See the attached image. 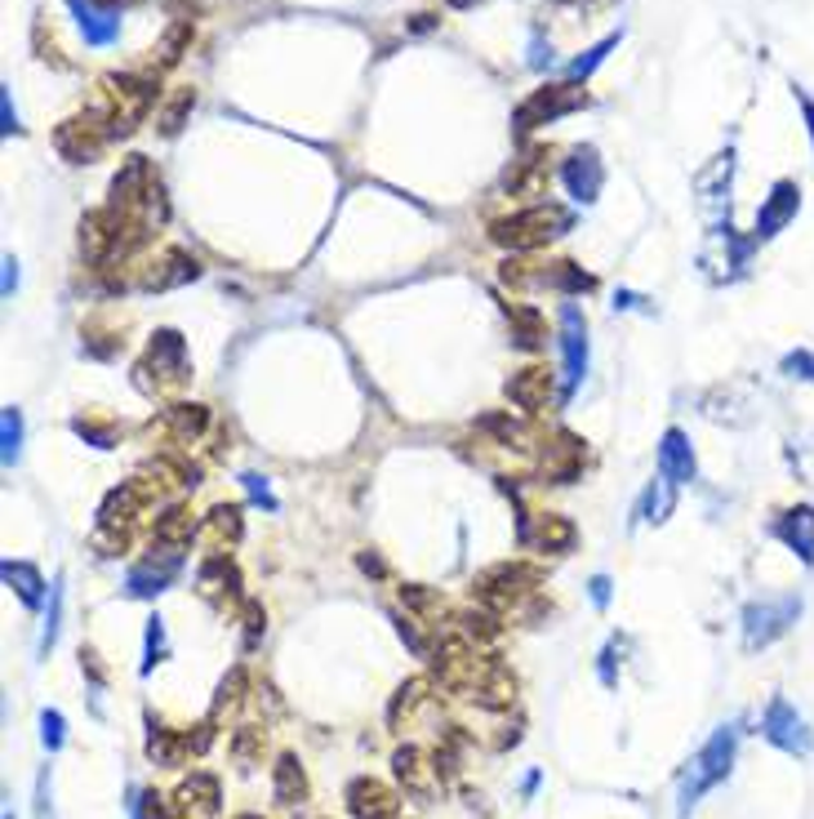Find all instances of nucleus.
<instances>
[{"mask_svg":"<svg viewBox=\"0 0 814 819\" xmlns=\"http://www.w3.org/2000/svg\"><path fill=\"white\" fill-rule=\"evenodd\" d=\"M196 107V94L191 90H178L174 99H170V107L161 112V134H178L183 129V116Z\"/></svg>","mask_w":814,"mask_h":819,"instance_id":"42","label":"nucleus"},{"mask_svg":"<svg viewBox=\"0 0 814 819\" xmlns=\"http://www.w3.org/2000/svg\"><path fill=\"white\" fill-rule=\"evenodd\" d=\"M263 628H267V614H263V605H258V601H245V642L254 646V642L263 637Z\"/></svg>","mask_w":814,"mask_h":819,"instance_id":"49","label":"nucleus"},{"mask_svg":"<svg viewBox=\"0 0 814 819\" xmlns=\"http://www.w3.org/2000/svg\"><path fill=\"white\" fill-rule=\"evenodd\" d=\"M615 45H619V36H605L601 45H592V49H588L583 58H574V62H570V77H574V81H579V77H592V72H596V67L605 62V54H609V49H615Z\"/></svg>","mask_w":814,"mask_h":819,"instance_id":"44","label":"nucleus"},{"mask_svg":"<svg viewBox=\"0 0 814 819\" xmlns=\"http://www.w3.org/2000/svg\"><path fill=\"white\" fill-rule=\"evenodd\" d=\"M796 210H801V187L792 183V178H779L775 187H770V196H766V205L757 210V241H770V237H779L792 219H796Z\"/></svg>","mask_w":814,"mask_h":819,"instance_id":"14","label":"nucleus"},{"mask_svg":"<svg viewBox=\"0 0 814 819\" xmlns=\"http://www.w3.org/2000/svg\"><path fill=\"white\" fill-rule=\"evenodd\" d=\"M148 753H152V762L156 766H178L187 753H191V743H187V735H178V730H165V726H152V739H148Z\"/></svg>","mask_w":814,"mask_h":819,"instance_id":"33","label":"nucleus"},{"mask_svg":"<svg viewBox=\"0 0 814 819\" xmlns=\"http://www.w3.org/2000/svg\"><path fill=\"white\" fill-rule=\"evenodd\" d=\"M196 584H200V592H206L214 605H228V601H236V597H241V570H236V566H232L223 553H214V557L200 562Z\"/></svg>","mask_w":814,"mask_h":819,"instance_id":"23","label":"nucleus"},{"mask_svg":"<svg viewBox=\"0 0 814 819\" xmlns=\"http://www.w3.org/2000/svg\"><path fill=\"white\" fill-rule=\"evenodd\" d=\"M588 592H592L596 605H609V579H605V575H596V579L588 584Z\"/></svg>","mask_w":814,"mask_h":819,"instance_id":"53","label":"nucleus"},{"mask_svg":"<svg viewBox=\"0 0 814 819\" xmlns=\"http://www.w3.org/2000/svg\"><path fill=\"white\" fill-rule=\"evenodd\" d=\"M72 14H77V23H81V32H85L90 45H112L116 32H120V19H112L107 10H98L94 0H72Z\"/></svg>","mask_w":814,"mask_h":819,"instance_id":"28","label":"nucleus"},{"mask_svg":"<svg viewBox=\"0 0 814 819\" xmlns=\"http://www.w3.org/2000/svg\"><path fill=\"white\" fill-rule=\"evenodd\" d=\"M796 103H801V112H805V129H810V143H814V103H810L805 94H796Z\"/></svg>","mask_w":814,"mask_h":819,"instance_id":"54","label":"nucleus"},{"mask_svg":"<svg viewBox=\"0 0 814 819\" xmlns=\"http://www.w3.org/2000/svg\"><path fill=\"white\" fill-rule=\"evenodd\" d=\"M23 450V415L14 405L0 410V454H5V463H14Z\"/></svg>","mask_w":814,"mask_h":819,"instance_id":"38","label":"nucleus"},{"mask_svg":"<svg viewBox=\"0 0 814 819\" xmlns=\"http://www.w3.org/2000/svg\"><path fill=\"white\" fill-rule=\"evenodd\" d=\"M775 534L788 543V549H792L805 566H814V508H810V504H796V508L779 512Z\"/></svg>","mask_w":814,"mask_h":819,"instance_id":"22","label":"nucleus"},{"mask_svg":"<svg viewBox=\"0 0 814 819\" xmlns=\"http://www.w3.org/2000/svg\"><path fill=\"white\" fill-rule=\"evenodd\" d=\"M348 810H352V819H396L400 815V797L383 780L361 775L348 788Z\"/></svg>","mask_w":814,"mask_h":819,"instance_id":"15","label":"nucleus"},{"mask_svg":"<svg viewBox=\"0 0 814 819\" xmlns=\"http://www.w3.org/2000/svg\"><path fill=\"white\" fill-rule=\"evenodd\" d=\"M133 819H183V810L174 801H165L156 788H143L139 801H133Z\"/></svg>","mask_w":814,"mask_h":819,"instance_id":"39","label":"nucleus"},{"mask_svg":"<svg viewBox=\"0 0 814 819\" xmlns=\"http://www.w3.org/2000/svg\"><path fill=\"white\" fill-rule=\"evenodd\" d=\"M615 655H619V642H609L605 655H601V681H605V687H615Z\"/></svg>","mask_w":814,"mask_h":819,"instance_id":"51","label":"nucleus"},{"mask_svg":"<svg viewBox=\"0 0 814 819\" xmlns=\"http://www.w3.org/2000/svg\"><path fill=\"white\" fill-rule=\"evenodd\" d=\"M161 428L170 432L174 446H191L200 432L210 428V410L196 405V401H178V405H170L165 415H161Z\"/></svg>","mask_w":814,"mask_h":819,"instance_id":"24","label":"nucleus"},{"mask_svg":"<svg viewBox=\"0 0 814 819\" xmlns=\"http://www.w3.org/2000/svg\"><path fill=\"white\" fill-rule=\"evenodd\" d=\"M503 308H508V321H512L516 348H525V353L543 348V338H548V325H543V316H538L534 308H525V303H503Z\"/></svg>","mask_w":814,"mask_h":819,"instance_id":"31","label":"nucleus"},{"mask_svg":"<svg viewBox=\"0 0 814 819\" xmlns=\"http://www.w3.org/2000/svg\"><path fill=\"white\" fill-rule=\"evenodd\" d=\"M672 508H676V482H667V476L659 472L654 482H650V486L641 491L637 517H641V521H654V526H659V521H667V517H672Z\"/></svg>","mask_w":814,"mask_h":819,"instance_id":"29","label":"nucleus"},{"mask_svg":"<svg viewBox=\"0 0 814 819\" xmlns=\"http://www.w3.org/2000/svg\"><path fill=\"white\" fill-rule=\"evenodd\" d=\"M419 704H428V681L423 677H415V681H405V687L396 691V700H392V726H400V722H410L415 717V708Z\"/></svg>","mask_w":814,"mask_h":819,"instance_id":"35","label":"nucleus"},{"mask_svg":"<svg viewBox=\"0 0 814 819\" xmlns=\"http://www.w3.org/2000/svg\"><path fill=\"white\" fill-rule=\"evenodd\" d=\"M236 819H263V815H236Z\"/></svg>","mask_w":814,"mask_h":819,"instance_id":"56","label":"nucleus"},{"mask_svg":"<svg viewBox=\"0 0 814 819\" xmlns=\"http://www.w3.org/2000/svg\"><path fill=\"white\" fill-rule=\"evenodd\" d=\"M734 753H739V726H734V722H730V726H717L712 739L699 748V753L690 758V766L682 771V784H676V815L686 819V815L703 801V793H712L721 780H730Z\"/></svg>","mask_w":814,"mask_h":819,"instance_id":"2","label":"nucleus"},{"mask_svg":"<svg viewBox=\"0 0 814 819\" xmlns=\"http://www.w3.org/2000/svg\"><path fill=\"white\" fill-rule=\"evenodd\" d=\"M241 700H245V668H232V672L223 677V687H219V700H214V722H219L223 713H232Z\"/></svg>","mask_w":814,"mask_h":819,"instance_id":"41","label":"nucleus"},{"mask_svg":"<svg viewBox=\"0 0 814 819\" xmlns=\"http://www.w3.org/2000/svg\"><path fill=\"white\" fill-rule=\"evenodd\" d=\"M783 374H788V379H810V383H814V353H805V348H801V353H788V357H783Z\"/></svg>","mask_w":814,"mask_h":819,"instance_id":"47","label":"nucleus"},{"mask_svg":"<svg viewBox=\"0 0 814 819\" xmlns=\"http://www.w3.org/2000/svg\"><path fill=\"white\" fill-rule=\"evenodd\" d=\"M730 174H734V152L725 148V152H717V157L708 161V170L695 174V192H699V200H703V205H721V200H730Z\"/></svg>","mask_w":814,"mask_h":819,"instance_id":"27","label":"nucleus"},{"mask_svg":"<svg viewBox=\"0 0 814 819\" xmlns=\"http://www.w3.org/2000/svg\"><path fill=\"white\" fill-rule=\"evenodd\" d=\"M112 139V134L94 120V116H72V120H62L58 125V134H54V143H58V152L72 161V165H85V161H94L98 152H103V143Z\"/></svg>","mask_w":814,"mask_h":819,"instance_id":"11","label":"nucleus"},{"mask_svg":"<svg viewBox=\"0 0 814 819\" xmlns=\"http://www.w3.org/2000/svg\"><path fill=\"white\" fill-rule=\"evenodd\" d=\"M241 530H245V521H241L236 504H219V508L206 512V521H200V539H206L214 553H228L232 543L241 539Z\"/></svg>","mask_w":814,"mask_h":819,"instance_id":"26","label":"nucleus"},{"mask_svg":"<svg viewBox=\"0 0 814 819\" xmlns=\"http://www.w3.org/2000/svg\"><path fill=\"white\" fill-rule=\"evenodd\" d=\"M796 614H801V597H766V601L743 605V646L761 650L779 642L796 624Z\"/></svg>","mask_w":814,"mask_h":819,"instance_id":"6","label":"nucleus"},{"mask_svg":"<svg viewBox=\"0 0 814 819\" xmlns=\"http://www.w3.org/2000/svg\"><path fill=\"white\" fill-rule=\"evenodd\" d=\"M263 739H267V735H263L258 726H245V730H236V739H232V753H236V762H241L245 771H249V762H254V758L263 753Z\"/></svg>","mask_w":814,"mask_h":819,"instance_id":"43","label":"nucleus"},{"mask_svg":"<svg viewBox=\"0 0 814 819\" xmlns=\"http://www.w3.org/2000/svg\"><path fill=\"white\" fill-rule=\"evenodd\" d=\"M14 286H19V263L5 258V295H14Z\"/></svg>","mask_w":814,"mask_h":819,"instance_id":"55","label":"nucleus"},{"mask_svg":"<svg viewBox=\"0 0 814 819\" xmlns=\"http://www.w3.org/2000/svg\"><path fill=\"white\" fill-rule=\"evenodd\" d=\"M753 245H757V237H734V228L725 219V228L712 232V241H708L699 263H703V272L712 281H730V277H739V267H748Z\"/></svg>","mask_w":814,"mask_h":819,"instance_id":"9","label":"nucleus"},{"mask_svg":"<svg viewBox=\"0 0 814 819\" xmlns=\"http://www.w3.org/2000/svg\"><path fill=\"white\" fill-rule=\"evenodd\" d=\"M561 178H566V187H570L574 200L592 205V200L601 196V178H605V170H601V161H596V148L570 152V161L561 165Z\"/></svg>","mask_w":814,"mask_h":819,"instance_id":"21","label":"nucleus"},{"mask_svg":"<svg viewBox=\"0 0 814 819\" xmlns=\"http://www.w3.org/2000/svg\"><path fill=\"white\" fill-rule=\"evenodd\" d=\"M98 5H112V0H98Z\"/></svg>","mask_w":814,"mask_h":819,"instance_id":"58","label":"nucleus"},{"mask_svg":"<svg viewBox=\"0 0 814 819\" xmlns=\"http://www.w3.org/2000/svg\"><path fill=\"white\" fill-rule=\"evenodd\" d=\"M72 428H77V432H81V437H85L90 446H98V450H112V446H116V432H112L107 424H98V419H90V415H81V419H77Z\"/></svg>","mask_w":814,"mask_h":819,"instance_id":"46","label":"nucleus"},{"mask_svg":"<svg viewBox=\"0 0 814 819\" xmlns=\"http://www.w3.org/2000/svg\"><path fill=\"white\" fill-rule=\"evenodd\" d=\"M543 584V575L525 562H503V566H490L477 584H472V592H477V601L495 614H512L534 588Z\"/></svg>","mask_w":814,"mask_h":819,"instance_id":"5","label":"nucleus"},{"mask_svg":"<svg viewBox=\"0 0 814 819\" xmlns=\"http://www.w3.org/2000/svg\"><path fill=\"white\" fill-rule=\"evenodd\" d=\"M241 482L249 486V495H254L258 504H267V508H277V499H271V491H267V482H263V476H254V472H245V476H241Z\"/></svg>","mask_w":814,"mask_h":819,"instance_id":"50","label":"nucleus"},{"mask_svg":"<svg viewBox=\"0 0 814 819\" xmlns=\"http://www.w3.org/2000/svg\"><path fill=\"white\" fill-rule=\"evenodd\" d=\"M659 472L667 476V482H676V486H690V482H695L699 463H695L690 437H686L682 428H667V432H663V441H659Z\"/></svg>","mask_w":814,"mask_h":819,"instance_id":"19","label":"nucleus"},{"mask_svg":"<svg viewBox=\"0 0 814 819\" xmlns=\"http://www.w3.org/2000/svg\"><path fill=\"white\" fill-rule=\"evenodd\" d=\"M0 575H5V584L19 592L23 605H40L45 601V579H40V570L32 562H5Z\"/></svg>","mask_w":814,"mask_h":819,"instance_id":"32","label":"nucleus"},{"mask_svg":"<svg viewBox=\"0 0 814 819\" xmlns=\"http://www.w3.org/2000/svg\"><path fill=\"white\" fill-rule=\"evenodd\" d=\"M579 468H583V441H579V437L557 432L553 441H543V476H548L553 486L574 482Z\"/></svg>","mask_w":814,"mask_h":819,"instance_id":"18","label":"nucleus"},{"mask_svg":"<svg viewBox=\"0 0 814 819\" xmlns=\"http://www.w3.org/2000/svg\"><path fill=\"white\" fill-rule=\"evenodd\" d=\"M191 534H200V521H196L191 508H183V504H170V508L156 517V526H152V543H161V549H187Z\"/></svg>","mask_w":814,"mask_h":819,"instance_id":"25","label":"nucleus"},{"mask_svg":"<svg viewBox=\"0 0 814 819\" xmlns=\"http://www.w3.org/2000/svg\"><path fill=\"white\" fill-rule=\"evenodd\" d=\"M570 223L574 219H570V210H561V205H534V210L495 219L490 223V241L508 245V250H534V245H548L553 237L570 232Z\"/></svg>","mask_w":814,"mask_h":819,"instance_id":"4","label":"nucleus"},{"mask_svg":"<svg viewBox=\"0 0 814 819\" xmlns=\"http://www.w3.org/2000/svg\"><path fill=\"white\" fill-rule=\"evenodd\" d=\"M561 357H566V383L561 396H570L588 374V321L574 303L561 308Z\"/></svg>","mask_w":814,"mask_h":819,"instance_id":"12","label":"nucleus"},{"mask_svg":"<svg viewBox=\"0 0 814 819\" xmlns=\"http://www.w3.org/2000/svg\"><path fill=\"white\" fill-rule=\"evenodd\" d=\"M58 624H62V579L49 584V614H45V633H40V655L58 646Z\"/></svg>","mask_w":814,"mask_h":819,"instance_id":"40","label":"nucleus"},{"mask_svg":"<svg viewBox=\"0 0 814 819\" xmlns=\"http://www.w3.org/2000/svg\"><path fill=\"white\" fill-rule=\"evenodd\" d=\"M521 539L538 553H570L574 549V526L561 512H538L534 521L521 526Z\"/></svg>","mask_w":814,"mask_h":819,"instance_id":"20","label":"nucleus"},{"mask_svg":"<svg viewBox=\"0 0 814 819\" xmlns=\"http://www.w3.org/2000/svg\"><path fill=\"white\" fill-rule=\"evenodd\" d=\"M196 277H200V263L187 250H165L139 272V290H174V286H187Z\"/></svg>","mask_w":814,"mask_h":819,"instance_id":"13","label":"nucleus"},{"mask_svg":"<svg viewBox=\"0 0 814 819\" xmlns=\"http://www.w3.org/2000/svg\"><path fill=\"white\" fill-rule=\"evenodd\" d=\"M187 45H191V23H187V19H178V23L165 32V41L152 49V54H156L152 62H156V67H170V62H178V58H183V49H187Z\"/></svg>","mask_w":814,"mask_h":819,"instance_id":"37","label":"nucleus"},{"mask_svg":"<svg viewBox=\"0 0 814 819\" xmlns=\"http://www.w3.org/2000/svg\"><path fill=\"white\" fill-rule=\"evenodd\" d=\"M5 819H14V815H5Z\"/></svg>","mask_w":814,"mask_h":819,"instance_id":"59","label":"nucleus"},{"mask_svg":"<svg viewBox=\"0 0 814 819\" xmlns=\"http://www.w3.org/2000/svg\"><path fill=\"white\" fill-rule=\"evenodd\" d=\"M133 383H139L148 396H170L187 383V344L178 330H156L148 357L133 366Z\"/></svg>","mask_w":814,"mask_h":819,"instance_id":"3","label":"nucleus"},{"mask_svg":"<svg viewBox=\"0 0 814 819\" xmlns=\"http://www.w3.org/2000/svg\"><path fill=\"white\" fill-rule=\"evenodd\" d=\"M183 570V549H161V543H152V553L129 570V584L125 592L129 597H156L174 584V575Z\"/></svg>","mask_w":814,"mask_h":819,"instance_id":"10","label":"nucleus"},{"mask_svg":"<svg viewBox=\"0 0 814 819\" xmlns=\"http://www.w3.org/2000/svg\"><path fill=\"white\" fill-rule=\"evenodd\" d=\"M454 5H467V0H454Z\"/></svg>","mask_w":814,"mask_h":819,"instance_id":"57","label":"nucleus"},{"mask_svg":"<svg viewBox=\"0 0 814 819\" xmlns=\"http://www.w3.org/2000/svg\"><path fill=\"white\" fill-rule=\"evenodd\" d=\"M392 766H396V775L410 784L415 793H428V788H432V775H428V762H423L419 748H400V753L392 758Z\"/></svg>","mask_w":814,"mask_h":819,"instance_id":"34","label":"nucleus"},{"mask_svg":"<svg viewBox=\"0 0 814 819\" xmlns=\"http://www.w3.org/2000/svg\"><path fill=\"white\" fill-rule=\"evenodd\" d=\"M170 482L156 472V476H133V482H125V486H116L107 499H103V508H98V530H94V543L103 549V557H120L125 549H129V530L139 526V517L148 512V508H156L161 504V491H165Z\"/></svg>","mask_w":814,"mask_h":819,"instance_id":"1","label":"nucleus"},{"mask_svg":"<svg viewBox=\"0 0 814 819\" xmlns=\"http://www.w3.org/2000/svg\"><path fill=\"white\" fill-rule=\"evenodd\" d=\"M161 650H165V628H161V620H148V659H143V672H152L161 664Z\"/></svg>","mask_w":814,"mask_h":819,"instance_id":"48","label":"nucleus"},{"mask_svg":"<svg viewBox=\"0 0 814 819\" xmlns=\"http://www.w3.org/2000/svg\"><path fill=\"white\" fill-rule=\"evenodd\" d=\"M458 633L467 642H495L499 637V614L495 610H463L458 614Z\"/></svg>","mask_w":814,"mask_h":819,"instance_id":"36","label":"nucleus"},{"mask_svg":"<svg viewBox=\"0 0 814 819\" xmlns=\"http://www.w3.org/2000/svg\"><path fill=\"white\" fill-rule=\"evenodd\" d=\"M761 735H766L775 748H783V753H792V758H805L810 748H814L810 722H805L783 695H775V700L766 704V713H761Z\"/></svg>","mask_w":814,"mask_h":819,"instance_id":"8","label":"nucleus"},{"mask_svg":"<svg viewBox=\"0 0 814 819\" xmlns=\"http://www.w3.org/2000/svg\"><path fill=\"white\" fill-rule=\"evenodd\" d=\"M588 103V90L579 85V81H566V85H543V90H534L521 107H516V129L521 134H530V129H538V125H548V120H557V116H570V112H579Z\"/></svg>","mask_w":814,"mask_h":819,"instance_id":"7","label":"nucleus"},{"mask_svg":"<svg viewBox=\"0 0 814 819\" xmlns=\"http://www.w3.org/2000/svg\"><path fill=\"white\" fill-rule=\"evenodd\" d=\"M62 739H67V722H62V713L45 708V713H40V743L49 748V753H58Z\"/></svg>","mask_w":814,"mask_h":819,"instance_id":"45","label":"nucleus"},{"mask_svg":"<svg viewBox=\"0 0 814 819\" xmlns=\"http://www.w3.org/2000/svg\"><path fill=\"white\" fill-rule=\"evenodd\" d=\"M508 401L525 415H538L543 405L553 401V370L548 366H525L508 379Z\"/></svg>","mask_w":814,"mask_h":819,"instance_id":"17","label":"nucleus"},{"mask_svg":"<svg viewBox=\"0 0 814 819\" xmlns=\"http://www.w3.org/2000/svg\"><path fill=\"white\" fill-rule=\"evenodd\" d=\"M0 120H5V134H14V129H19V112H14V103H10V90L0 94Z\"/></svg>","mask_w":814,"mask_h":819,"instance_id":"52","label":"nucleus"},{"mask_svg":"<svg viewBox=\"0 0 814 819\" xmlns=\"http://www.w3.org/2000/svg\"><path fill=\"white\" fill-rule=\"evenodd\" d=\"M271 784H277V801L281 806H294V801H307V775L299 766L294 753H281L277 758V771H271Z\"/></svg>","mask_w":814,"mask_h":819,"instance_id":"30","label":"nucleus"},{"mask_svg":"<svg viewBox=\"0 0 814 819\" xmlns=\"http://www.w3.org/2000/svg\"><path fill=\"white\" fill-rule=\"evenodd\" d=\"M219 780L214 775H206V771H191L183 784H178V793H174V806L183 810V819H214L219 815Z\"/></svg>","mask_w":814,"mask_h":819,"instance_id":"16","label":"nucleus"}]
</instances>
